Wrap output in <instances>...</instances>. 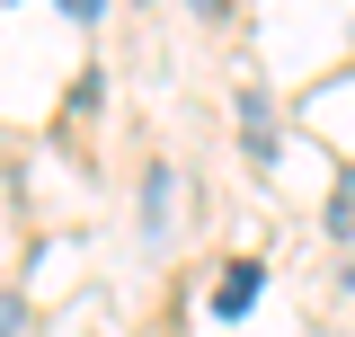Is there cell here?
Returning a JSON list of instances; mask_svg holds the SVG:
<instances>
[{"instance_id": "1", "label": "cell", "mask_w": 355, "mask_h": 337, "mask_svg": "<svg viewBox=\"0 0 355 337\" xmlns=\"http://www.w3.org/2000/svg\"><path fill=\"white\" fill-rule=\"evenodd\" d=\"M258 293H266V266H222V284H214V311H222V320H240V311H249Z\"/></svg>"}, {"instance_id": "2", "label": "cell", "mask_w": 355, "mask_h": 337, "mask_svg": "<svg viewBox=\"0 0 355 337\" xmlns=\"http://www.w3.org/2000/svg\"><path fill=\"white\" fill-rule=\"evenodd\" d=\"M169 168H151V178H142V213H151V222H142V231H151V240H160V231H169Z\"/></svg>"}, {"instance_id": "3", "label": "cell", "mask_w": 355, "mask_h": 337, "mask_svg": "<svg viewBox=\"0 0 355 337\" xmlns=\"http://www.w3.org/2000/svg\"><path fill=\"white\" fill-rule=\"evenodd\" d=\"M240 125H249V151L275 160V125H266V98H240Z\"/></svg>"}, {"instance_id": "4", "label": "cell", "mask_w": 355, "mask_h": 337, "mask_svg": "<svg viewBox=\"0 0 355 337\" xmlns=\"http://www.w3.org/2000/svg\"><path fill=\"white\" fill-rule=\"evenodd\" d=\"M9 329H18V302H0V337H9Z\"/></svg>"}]
</instances>
